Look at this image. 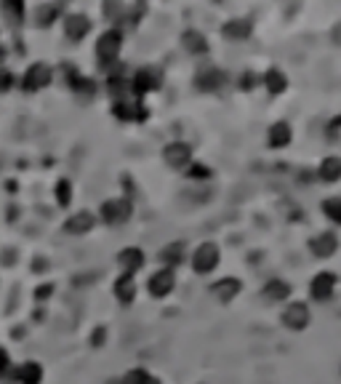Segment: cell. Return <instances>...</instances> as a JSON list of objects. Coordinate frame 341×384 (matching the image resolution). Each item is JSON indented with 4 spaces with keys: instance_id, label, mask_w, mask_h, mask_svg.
<instances>
[{
    "instance_id": "cell-38",
    "label": "cell",
    "mask_w": 341,
    "mask_h": 384,
    "mask_svg": "<svg viewBox=\"0 0 341 384\" xmlns=\"http://www.w3.org/2000/svg\"><path fill=\"white\" fill-rule=\"evenodd\" d=\"M91 339H93V344H104V341H102V339H104V328H96Z\"/></svg>"
},
{
    "instance_id": "cell-28",
    "label": "cell",
    "mask_w": 341,
    "mask_h": 384,
    "mask_svg": "<svg viewBox=\"0 0 341 384\" xmlns=\"http://www.w3.org/2000/svg\"><path fill=\"white\" fill-rule=\"evenodd\" d=\"M323 211H326L328 219L341 224V198H328V200H323Z\"/></svg>"
},
{
    "instance_id": "cell-20",
    "label": "cell",
    "mask_w": 341,
    "mask_h": 384,
    "mask_svg": "<svg viewBox=\"0 0 341 384\" xmlns=\"http://www.w3.org/2000/svg\"><path fill=\"white\" fill-rule=\"evenodd\" d=\"M16 379L22 384H40L43 382V369L40 363H22L16 371Z\"/></svg>"
},
{
    "instance_id": "cell-5",
    "label": "cell",
    "mask_w": 341,
    "mask_h": 384,
    "mask_svg": "<svg viewBox=\"0 0 341 384\" xmlns=\"http://www.w3.org/2000/svg\"><path fill=\"white\" fill-rule=\"evenodd\" d=\"M312 320L310 315V307L304 304V302H291L285 312H282V323L288 325V328H294V331H301V328H307Z\"/></svg>"
},
{
    "instance_id": "cell-23",
    "label": "cell",
    "mask_w": 341,
    "mask_h": 384,
    "mask_svg": "<svg viewBox=\"0 0 341 384\" xmlns=\"http://www.w3.org/2000/svg\"><path fill=\"white\" fill-rule=\"evenodd\" d=\"M160 259H163L165 265H168V269H171V267H176V265H181V262L187 259L184 243H171V246H165L163 253H160Z\"/></svg>"
},
{
    "instance_id": "cell-33",
    "label": "cell",
    "mask_w": 341,
    "mask_h": 384,
    "mask_svg": "<svg viewBox=\"0 0 341 384\" xmlns=\"http://www.w3.org/2000/svg\"><path fill=\"white\" fill-rule=\"evenodd\" d=\"M190 179H208L211 177V171H208V165H203V163H190Z\"/></svg>"
},
{
    "instance_id": "cell-29",
    "label": "cell",
    "mask_w": 341,
    "mask_h": 384,
    "mask_svg": "<svg viewBox=\"0 0 341 384\" xmlns=\"http://www.w3.org/2000/svg\"><path fill=\"white\" fill-rule=\"evenodd\" d=\"M104 14L112 22H126V6L118 3V0H109V3H104Z\"/></svg>"
},
{
    "instance_id": "cell-27",
    "label": "cell",
    "mask_w": 341,
    "mask_h": 384,
    "mask_svg": "<svg viewBox=\"0 0 341 384\" xmlns=\"http://www.w3.org/2000/svg\"><path fill=\"white\" fill-rule=\"evenodd\" d=\"M3 14L8 16L14 24H22V19H24V6H22L19 0H11V3L6 0V3H3Z\"/></svg>"
},
{
    "instance_id": "cell-3",
    "label": "cell",
    "mask_w": 341,
    "mask_h": 384,
    "mask_svg": "<svg viewBox=\"0 0 341 384\" xmlns=\"http://www.w3.org/2000/svg\"><path fill=\"white\" fill-rule=\"evenodd\" d=\"M219 267V246L216 243H203L192 253V269L197 275H208Z\"/></svg>"
},
{
    "instance_id": "cell-19",
    "label": "cell",
    "mask_w": 341,
    "mask_h": 384,
    "mask_svg": "<svg viewBox=\"0 0 341 384\" xmlns=\"http://www.w3.org/2000/svg\"><path fill=\"white\" fill-rule=\"evenodd\" d=\"M317 177L323 179V182H339L341 179V158H336V155L326 158V161L320 163V168H317Z\"/></svg>"
},
{
    "instance_id": "cell-34",
    "label": "cell",
    "mask_w": 341,
    "mask_h": 384,
    "mask_svg": "<svg viewBox=\"0 0 341 384\" xmlns=\"http://www.w3.org/2000/svg\"><path fill=\"white\" fill-rule=\"evenodd\" d=\"M11 86H14V75H11V70H0V94H6Z\"/></svg>"
},
{
    "instance_id": "cell-10",
    "label": "cell",
    "mask_w": 341,
    "mask_h": 384,
    "mask_svg": "<svg viewBox=\"0 0 341 384\" xmlns=\"http://www.w3.org/2000/svg\"><path fill=\"white\" fill-rule=\"evenodd\" d=\"M93 224H96V216H93L91 211H77L75 216L67 219V224H64V232H67V235H86Z\"/></svg>"
},
{
    "instance_id": "cell-18",
    "label": "cell",
    "mask_w": 341,
    "mask_h": 384,
    "mask_svg": "<svg viewBox=\"0 0 341 384\" xmlns=\"http://www.w3.org/2000/svg\"><path fill=\"white\" fill-rule=\"evenodd\" d=\"M264 299H269V302H282V299H288L291 296V286L285 281H280V278H272V281L264 286Z\"/></svg>"
},
{
    "instance_id": "cell-15",
    "label": "cell",
    "mask_w": 341,
    "mask_h": 384,
    "mask_svg": "<svg viewBox=\"0 0 341 384\" xmlns=\"http://www.w3.org/2000/svg\"><path fill=\"white\" fill-rule=\"evenodd\" d=\"M211 294L216 296L219 302H229V299H235L240 294V281L238 278H224V281L211 286Z\"/></svg>"
},
{
    "instance_id": "cell-24",
    "label": "cell",
    "mask_w": 341,
    "mask_h": 384,
    "mask_svg": "<svg viewBox=\"0 0 341 384\" xmlns=\"http://www.w3.org/2000/svg\"><path fill=\"white\" fill-rule=\"evenodd\" d=\"M224 35L232 38V40H245V38L251 35V22H245V19H235V22L224 24Z\"/></svg>"
},
{
    "instance_id": "cell-30",
    "label": "cell",
    "mask_w": 341,
    "mask_h": 384,
    "mask_svg": "<svg viewBox=\"0 0 341 384\" xmlns=\"http://www.w3.org/2000/svg\"><path fill=\"white\" fill-rule=\"evenodd\" d=\"M126 384H160L152 374H147V371H142V369H136L131 371L128 376H126Z\"/></svg>"
},
{
    "instance_id": "cell-14",
    "label": "cell",
    "mask_w": 341,
    "mask_h": 384,
    "mask_svg": "<svg viewBox=\"0 0 341 384\" xmlns=\"http://www.w3.org/2000/svg\"><path fill=\"white\" fill-rule=\"evenodd\" d=\"M115 296H118L123 304H131L136 296V281L131 272H123L118 281H115Z\"/></svg>"
},
{
    "instance_id": "cell-31",
    "label": "cell",
    "mask_w": 341,
    "mask_h": 384,
    "mask_svg": "<svg viewBox=\"0 0 341 384\" xmlns=\"http://www.w3.org/2000/svg\"><path fill=\"white\" fill-rule=\"evenodd\" d=\"M56 200H59V206H70V200H73V187H70V182L67 179H61L59 184H56Z\"/></svg>"
},
{
    "instance_id": "cell-21",
    "label": "cell",
    "mask_w": 341,
    "mask_h": 384,
    "mask_svg": "<svg viewBox=\"0 0 341 384\" xmlns=\"http://www.w3.org/2000/svg\"><path fill=\"white\" fill-rule=\"evenodd\" d=\"M291 142V126L288 123H275L272 128H269V147H285Z\"/></svg>"
},
{
    "instance_id": "cell-8",
    "label": "cell",
    "mask_w": 341,
    "mask_h": 384,
    "mask_svg": "<svg viewBox=\"0 0 341 384\" xmlns=\"http://www.w3.org/2000/svg\"><path fill=\"white\" fill-rule=\"evenodd\" d=\"M160 83H163V77L155 73V70H139L134 77V83H131V91L142 99V96L149 94V91L160 89Z\"/></svg>"
},
{
    "instance_id": "cell-37",
    "label": "cell",
    "mask_w": 341,
    "mask_h": 384,
    "mask_svg": "<svg viewBox=\"0 0 341 384\" xmlns=\"http://www.w3.org/2000/svg\"><path fill=\"white\" fill-rule=\"evenodd\" d=\"M51 291H54V286H51V283H48V286H40V288H38V299H45V296L51 294Z\"/></svg>"
},
{
    "instance_id": "cell-32",
    "label": "cell",
    "mask_w": 341,
    "mask_h": 384,
    "mask_svg": "<svg viewBox=\"0 0 341 384\" xmlns=\"http://www.w3.org/2000/svg\"><path fill=\"white\" fill-rule=\"evenodd\" d=\"M326 136L331 139V142H341V115H339V118H333L331 123H328Z\"/></svg>"
},
{
    "instance_id": "cell-12",
    "label": "cell",
    "mask_w": 341,
    "mask_h": 384,
    "mask_svg": "<svg viewBox=\"0 0 341 384\" xmlns=\"http://www.w3.org/2000/svg\"><path fill=\"white\" fill-rule=\"evenodd\" d=\"M336 249H339V240H336V235H331V232H320V235H315L310 240V251L315 253L317 259H328Z\"/></svg>"
},
{
    "instance_id": "cell-9",
    "label": "cell",
    "mask_w": 341,
    "mask_h": 384,
    "mask_svg": "<svg viewBox=\"0 0 341 384\" xmlns=\"http://www.w3.org/2000/svg\"><path fill=\"white\" fill-rule=\"evenodd\" d=\"M333 286H336V275H333V272H320V275H315L312 283H310L312 299H317V302H326V299H331V294H333Z\"/></svg>"
},
{
    "instance_id": "cell-22",
    "label": "cell",
    "mask_w": 341,
    "mask_h": 384,
    "mask_svg": "<svg viewBox=\"0 0 341 384\" xmlns=\"http://www.w3.org/2000/svg\"><path fill=\"white\" fill-rule=\"evenodd\" d=\"M262 83L267 86L269 94H282V91L288 89V77H285L280 70H267L264 77H262Z\"/></svg>"
},
{
    "instance_id": "cell-16",
    "label": "cell",
    "mask_w": 341,
    "mask_h": 384,
    "mask_svg": "<svg viewBox=\"0 0 341 384\" xmlns=\"http://www.w3.org/2000/svg\"><path fill=\"white\" fill-rule=\"evenodd\" d=\"M118 262L123 265L126 272L134 275L136 269H142V265H144V253H142V249H123L118 253Z\"/></svg>"
},
{
    "instance_id": "cell-17",
    "label": "cell",
    "mask_w": 341,
    "mask_h": 384,
    "mask_svg": "<svg viewBox=\"0 0 341 384\" xmlns=\"http://www.w3.org/2000/svg\"><path fill=\"white\" fill-rule=\"evenodd\" d=\"M181 43H184V48L190 51V54H206L208 51V40L203 32L197 30H187L184 35H181Z\"/></svg>"
},
{
    "instance_id": "cell-11",
    "label": "cell",
    "mask_w": 341,
    "mask_h": 384,
    "mask_svg": "<svg viewBox=\"0 0 341 384\" xmlns=\"http://www.w3.org/2000/svg\"><path fill=\"white\" fill-rule=\"evenodd\" d=\"M224 83H227V75L222 70H216V67H206L203 73H197V77H195V86L200 91H216L222 89Z\"/></svg>"
},
{
    "instance_id": "cell-2",
    "label": "cell",
    "mask_w": 341,
    "mask_h": 384,
    "mask_svg": "<svg viewBox=\"0 0 341 384\" xmlns=\"http://www.w3.org/2000/svg\"><path fill=\"white\" fill-rule=\"evenodd\" d=\"M131 214H134V206H131L128 198H112L102 206V219L107 224H112V227L126 224L131 219Z\"/></svg>"
},
{
    "instance_id": "cell-25",
    "label": "cell",
    "mask_w": 341,
    "mask_h": 384,
    "mask_svg": "<svg viewBox=\"0 0 341 384\" xmlns=\"http://www.w3.org/2000/svg\"><path fill=\"white\" fill-rule=\"evenodd\" d=\"M67 80H70V89L73 91H80V94H93L96 91V86H93V80H89V77H83V75L77 73V70H67Z\"/></svg>"
},
{
    "instance_id": "cell-36",
    "label": "cell",
    "mask_w": 341,
    "mask_h": 384,
    "mask_svg": "<svg viewBox=\"0 0 341 384\" xmlns=\"http://www.w3.org/2000/svg\"><path fill=\"white\" fill-rule=\"evenodd\" d=\"M8 363H11V360H8V353H6V350H0V376L8 371Z\"/></svg>"
},
{
    "instance_id": "cell-39",
    "label": "cell",
    "mask_w": 341,
    "mask_h": 384,
    "mask_svg": "<svg viewBox=\"0 0 341 384\" xmlns=\"http://www.w3.org/2000/svg\"><path fill=\"white\" fill-rule=\"evenodd\" d=\"M0 57H3V51H0Z\"/></svg>"
},
{
    "instance_id": "cell-35",
    "label": "cell",
    "mask_w": 341,
    "mask_h": 384,
    "mask_svg": "<svg viewBox=\"0 0 341 384\" xmlns=\"http://www.w3.org/2000/svg\"><path fill=\"white\" fill-rule=\"evenodd\" d=\"M253 83H256V75H253V73H243V75H240V89H243V91H251Z\"/></svg>"
},
{
    "instance_id": "cell-4",
    "label": "cell",
    "mask_w": 341,
    "mask_h": 384,
    "mask_svg": "<svg viewBox=\"0 0 341 384\" xmlns=\"http://www.w3.org/2000/svg\"><path fill=\"white\" fill-rule=\"evenodd\" d=\"M48 83H51V67L45 61H35L30 70L24 73V77H22V89L27 91V94L45 89Z\"/></svg>"
},
{
    "instance_id": "cell-1",
    "label": "cell",
    "mask_w": 341,
    "mask_h": 384,
    "mask_svg": "<svg viewBox=\"0 0 341 384\" xmlns=\"http://www.w3.org/2000/svg\"><path fill=\"white\" fill-rule=\"evenodd\" d=\"M120 45H123V32L120 30H107L96 40V57H99V61H102L104 67H109L112 61H118Z\"/></svg>"
},
{
    "instance_id": "cell-13",
    "label": "cell",
    "mask_w": 341,
    "mask_h": 384,
    "mask_svg": "<svg viewBox=\"0 0 341 384\" xmlns=\"http://www.w3.org/2000/svg\"><path fill=\"white\" fill-rule=\"evenodd\" d=\"M89 30H91L89 16L70 14L67 19H64V32H67V38H70V40H83V38L89 35Z\"/></svg>"
},
{
    "instance_id": "cell-7",
    "label": "cell",
    "mask_w": 341,
    "mask_h": 384,
    "mask_svg": "<svg viewBox=\"0 0 341 384\" xmlns=\"http://www.w3.org/2000/svg\"><path fill=\"white\" fill-rule=\"evenodd\" d=\"M174 286H176L174 269H160V272H155L149 278V294L155 296V299H163V296H168L174 291Z\"/></svg>"
},
{
    "instance_id": "cell-26",
    "label": "cell",
    "mask_w": 341,
    "mask_h": 384,
    "mask_svg": "<svg viewBox=\"0 0 341 384\" xmlns=\"http://www.w3.org/2000/svg\"><path fill=\"white\" fill-rule=\"evenodd\" d=\"M59 11H61L59 6H54V3H45V6H40V8H38L35 19H38V24H40V27H48V24H51V22L59 16Z\"/></svg>"
},
{
    "instance_id": "cell-6",
    "label": "cell",
    "mask_w": 341,
    "mask_h": 384,
    "mask_svg": "<svg viewBox=\"0 0 341 384\" xmlns=\"http://www.w3.org/2000/svg\"><path fill=\"white\" fill-rule=\"evenodd\" d=\"M163 158H165V163H168L171 168L184 171V168L192 163V149L187 147L184 142H171V145L163 149Z\"/></svg>"
}]
</instances>
